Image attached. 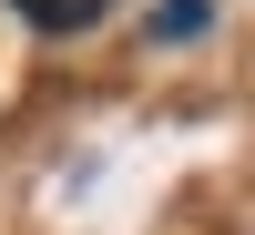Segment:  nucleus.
Segmentation results:
<instances>
[{"instance_id": "f257e3e1", "label": "nucleus", "mask_w": 255, "mask_h": 235, "mask_svg": "<svg viewBox=\"0 0 255 235\" xmlns=\"http://www.w3.org/2000/svg\"><path fill=\"white\" fill-rule=\"evenodd\" d=\"M20 20H31V31H92L102 10H113V0H10Z\"/></svg>"}]
</instances>
